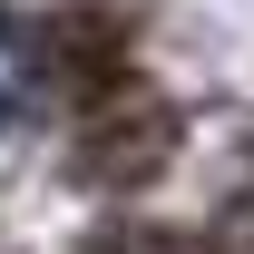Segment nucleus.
<instances>
[{"instance_id":"nucleus-1","label":"nucleus","mask_w":254,"mask_h":254,"mask_svg":"<svg viewBox=\"0 0 254 254\" xmlns=\"http://www.w3.org/2000/svg\"><path fill=\"white\" fill-rule=\"evenodd\" d=\"M166 157H176V118L147 108L137 88L78 118V176H88V186H147Z\"/></svg>"}]
</instances>
